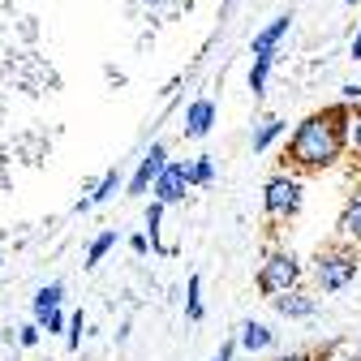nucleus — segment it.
I'll use <instances>...</instances> for the list:
<instances>
[{"mask_svg": "<svg viewBox=\"0 0 361 361\" xmlns=\"http://www.w3.org/2000/svg\"><path fill=\"white\" fill-rule=\"evenodd\" d=\"M348 116L353 108L348 104H331L323 112H310L284 147V168L293 176H310V172H323V168H336L344 159V147H348Z\"/></svg>", "mask_w": 361, "mask_h": 361, "instance_id": "f257e3e1", "label": "nucleus"}, {"mask_svg": "<svg viewBox=\"0 0 361 361\" xmlns=\"http://www.w3.org/2000/svg\"><path fill=\"white\" fill-rule=\"evenodd\" d=\"M361 271V254L353 241H327L319 254H314V284L319 293H340L357 280Z\"/></svg>", "mask_w": 361, "mask_h": 361, "instance_id": "f03ea898", "label": "nucleus"}, {"mask_svg": "<svg viewBox=\"0 0 361 361\" xmlns=\"http://www.w3.org/2000/svg\"><path fill=\"white\" fill-rule=\"evenodd\" d=\"M301 202H305L301 176L280 172V176L267 180V190H262V211H267L271 224H288V219H297V215H301Z\"/></svg>", "mask_w": 361, "mask_h": 361, "instance_id": "7ed1b4c3", "label": "nucleus"}, {"mask_svg": "<svg viewBox=\"0 0 361 361\" xmlns=\"http://www.w3.org/2000/svg\"><path fill=\"white\" fill-rule=\"evenodd\" d=\"M297 284H301V262H297V254L293 250H271L267 262H262V271H258L262 297H280V293H288Z\"/></svg>", "mask_w": 361, "mask_h": 361, "instance_id": "20e7f679", "label": "nucleus"}, {"mask_svg": "<svg viewBox=\"0 0 361 361\" xmlns=\"http://www.w3.org/2000/svg\"><path fill=\"white\" fill-rule=\"evenodd\" d=\"M185 168L190 164H180V159H168L164 168H159V176L151 180V198L159 202V207H176V202H185V190H190V180H185Z\"/></svg>", "mask_w": 361, "mask_h": 361, "instance_id": "39448f33", "label": "nucleus"}, {"mask_svg": "<svg viewBox=\"0 0 361 361\" xmlns=\"http://www.w3.org/2000/svg\"><path fill=\"white\" fill-rule=\"evenodd\" d=\"M164 164H168V147H164V142H151V151L138 159V172L129 176V194H133V198H142V194L151 190V180L159 176Z\"/></svg>", "mask_w": 361, "mask_h": 361, "instance_id": "423d86ee", "label": "nucleus"}, {"mask_svg": "<svg viewBox=\"0 0 361 361\" xmlns=\"http://www.w3.org/2000/svg\"><path fill=\"white\" fill-rule=\"evenodd\" d=\"M271 305H276L284 319H314V310H319V301H314L301 284L288 288V293H280V297H271Z\"/></svg>", "mask_w": 361, "mask_h": 361, "instance_id": "0eeeda50", "label": "nucleus"}, {"mask_svg": "<svg viewBox=\"0 0 361 361\" xmlns=\"http://www.w3.org/2000/svg\"><path fill=\"white\" fill-rule=\"evenodd\" d=\"M211 125H215V104L211 99H194L190 108H185V138H207L211 133Z\"/></svg>", "mask_w": 361, "mask_h": 361, "instance_id": "6e6552de", "label": "nucleus"}, {"mask_svg": "<svg viewBox=\"0 0 361 361\" xmlns=\"http://www.w3.org/2000/svg\"><path fill=\"white\" fill-rule=\"evenodd\" d=\"M288 30H293V13H280L267 30H258V35H254V56H276L280 39H284Z\"/></svg>", "mask_w": 361, "mask_h": 361, "instance_id": "1a4fd4ad", "label": "nucleus"}, {"mask_svg": "<svg viewBox=\"0 0 361 361\" xmlns=\"http://www.w3.org/2000/svg\"><path fill=\"white\" fill-rule=\"evenodd\" d=\"M276 344V331H271L267 323H241V331H237V348H245V353H262V348H271Z\"/></svg>", "mask_w": 361, "mask_h": 361, "instance_id": "9d476101", "label": "nucleus"}, {"mask_svg": "<svg viewBox=\"0 0 361 361\" xmlns=\"http://www.w3.org/2000/svg\"><path fill=\"white\" fill-rule=\"evenodd\" d=\"M336 233H340V241H353V245H361V194H353V198L344 202Z\"/></svg>", "mask_w": 361, "mask_h": 361, "instance_id": "9b49d317", "label": "nucleus"}, {"mask_svg": "<svg viewBox=\"0 0 361 361\" xmlns=\"http://www.w3.org/2000/svg\"><path fill=\"white\" fill-rule=\"evenodd\" d=\"M116 190H121V168H108V172L99 176V185H95V190H86V202H90V207H99V202H108Z\"/></svg>", "mask_w": 361, "mask_h": 361, "instance_id": "f8f14e48", "label": "nucleus"}, {"mask_svg": "<svg viewBox=\"0 0 361 361\" xmlns=\"http://www.w3.org/2000/svg\"><path fill=\"white\" fill-rule=\"evenodd\" d=\"M61 301H65V284H61V280L43 284V288L35 293V314H48V310H56Z\"/></svg>", "mask_w": 361, "mask_h": 361, "instance_id": "ddd939ff", "label": "nucleus"}, {"mask_svg": "<svg viewBox=\"0 0 361 361\" xmlns=\"http://www.w3.org/2000/svg\"><path fill=\"white\" fill-rule=\"evenodd\" d=\"M284 129H288V125H284L280 116H267V121H262V125L254 129V151H267V147H271V142H276V138H280V133H284Z\"/></svg>", "mask_w": 361, "mask_h": 361, "instance_id": "4468645a", "label": "nucleus"}, {"mask_svg": "<svg viewBox=\"0 0 361 361\" xmlns=\"http://www.w3.org/2000/svg\"><path fill=\"white\" fill-rule=\"evenodd\" d=\"M112 245H116V233H112V228H108V233H99L95 241L86 245V267H99V262L108 258V250H112Z\"/></svg>", "mask_w": 361, "mask_h": 361, "instance_id": "2eb2a0df", "label": "nucleus"}, {"mask_svg": "<svg viewBox=\"0 0 361 361\" xmlns=\"http://www.w3.org/2000/svg\"><path fill=\"white\" fill-rule=\"evenodd\" d=\"M185 180H190V185H211V180H215V164H211V155H198V159L185 168Z\"/></svg>", "mask_w": 361, "mask_h": 361, "instance_id": "dca6fc26", "label": "nucleus"}, {"mask_svg": "<svg viewBox=\"0 0 361 361\" xmlns=\"http://www.w3.org/2000/svg\"><path fill=\"white\" fill-rule=\"evenodd\" d=\"M185 314H190V319L194 323H202V280L198 276H190V284H185Z\"/></svg>", "mask_w": 361, "mask_h": 361, "instance_id": "f3484780", "label": "nucleus"}, {"mask_svg": "<svg viewBox=\"0 0 361 361\" xmlns=\"http://www.w3.org/2000/svg\"><path fill=\"white\" fill-rule=\"evenodd\" d=\"M271 61H276V56H254V69H250V90H254V95H262V90H267Z\"/></svg>", "mask_w": 361, "mask_h": 361, "instance_id": "a211bd4d", "label": "nucleus"}, {"mask_svg": "<svg viewBox=\"0 0 361 361\" xmlns=\"http://www.w3.org/2000/svg\"><path fill=\"white\" fill-rule=\"evenodd\" d=\"M65 327H69V348H82V331H86V319H82V310L73 314V319H69Z\"/></svg>", "mask_w": 361, "mask_h": 361, "instance_id": "6ab92c4d", "label": "nucleus"}, {"mask_svg": "<svg viewBox=\"0 0 361 361\" xmlns=\"http://www.w3.org/2000/svg\"><path fill=\"white\" fill-rule=\"evenodd\" d=\"M348 142H353V151H357V159H361V108L348 116Z\"/></svg>", "mask_w": 361, "mask_h": 361, "instance_id": "aec40b11", "label": "nucleus"}, {"mask_svg": "<svg viewBox=\"0 0 361 361\" xmlns=\"http://www.w3.org/2000/svg\"><path fill=\"white\" fill-rule=\"evenodd\" d=\"M18 344H22V348H35V344H39V323L18 327Z\"/></svg>", "mask_w": 361, "mask_h": 361, "instance_id": "412c9836", "label": "nucleus"}, {"mask_svg": "<svg viewBox=\"0 0 361 361\" xmlns=\"http://www.w3.org/2000/svg\"><path fill=\"white\" fill-rule=\"evenodd\" d=\"M129 250H133V254H138V258H142V254L151 250V241H147V237L138 233V237H129Z\"/></svg>", "mask_w": 361, "mask_h": 361, "instance_id": "4be33fe9", "label": "nucleus"}, {"mask_svg": "<svg viewBox=\"0 0 361 361\" xmlns=\"http://www.w3.org/2000/svg\"><path fill=\"white\" fill-rule=\"evenodd\" d=\"M215 361H237V340H228V344H224V348H219V357H215Z\"/></svg>", "mask_w": 361, "mask_h": 361, "instance_id": "5701e85b", "label": "nucleus"}, {"mask_svg": "<svg viewBox=\"0 0 361 361\" xmlns=\"http://www.w3.org/2000/svg\"><path fill=\"white\" fill-rule=\"evenodd\" d=\"M348 56L361 61V26H357V35H353V43H348Z\"/></svg>", "mask_w": 361, "mask_h": 361, "instance_id": "b1692460", "label": "nucleus"}, {"mask_svg": "<svg viewBox=\"0 0 361 361\" xmlns=\"http://www.w3.org/2000/svg\"><path fill=\"white\" fill-rule=\"evenodd\" d=\"M276 361H314L310 353H284V357H276Z\"/></svg>", "mask_w": 361, "mask_h": 361, "instance_id": "393cba45", "label": "nucleus"}, {"mask_svg": "<svg viewBox=\"0 0 361 361\" xmlns=\"http://www.w3.org/2000/svg\"><path fill=\"white\" fill-rule=\"evenodd\" d=\"M142 5H151V9H155V5H164V0H142Z\"/></svg>", "mask_w": 361, "mask_h": 361, "instance_id": "a878e982", "label": "nucleus"}, {"mask_svg": "<svg viewBox=\"0 0 361 361\" xmlns=\"http://www.w3.org/2000/svg\"><path fill=\"white\" fill-rule=\"evenodd\" d=\"M323 361H344V357H323Z\"/></svg>", "mask_w": 361, "mask_h": 361, "instance_id": "bb28decb", "label": "nucleus"}, {"mask_svg": "<svg viewBox=\"0 0 361 361\" xmlns=\"http://www.w3.org/2000/svg\"><path fill=\"white\" fill-rule=\"evenodd\" d=\"M344 5H357V0H344Z\"/></svg>", "mask_w": 361, "mask_h": 361, "instance_id": "cd10ccee", "label": "nucleus"}, {"mask_svg": "<svg viewBox=\"0 0 361 361\" xmlns=\"http://www.w3.org/2000/svg\"><path fill=\"white\" fill-rule=\"evenodd\" d=\"M0 267H5V258H0Z\"/></svg>", "mask_w": 361, "mask_h": 361, "instance_id": "c85d7f7f", "label": "nucleus"}]
</instances>
